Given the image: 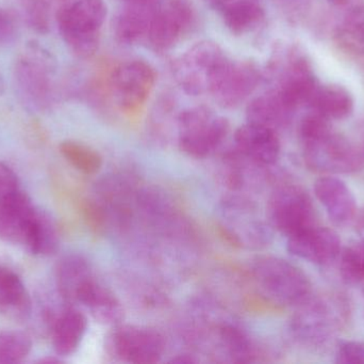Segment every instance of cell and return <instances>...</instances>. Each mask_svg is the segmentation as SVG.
<instances>
[{
  "label": "cell",
  "instance_id": "cell-1",
  "mask_svg": "<svg viewBox=\"0 0 364 364\" xmlns=\"http://www.w3.org/2000/svg\"><path fill=\"white\" fill-rule=\"evenodd\" d=\"M259 294L280 307H299L311 294L309 278L296 265L273 256H259L250 265Z\"/></svg>",
  "mask_w": 364,
  "mask_h": 364
},
{
  "label": "cell",
  "instance_id": "cell-2",
  "mask_svg": "<svg viewBox=\"0 0 364 364\" xmlns=\"http://www.w3.org/2000/svg\"><path fill=\"white\" fill-rule=\"evenodd\" d=\"M218 224L223 236L235 247L263 249L273 239L269 220L261 217L256 203L244 194L232 192L220 201Z\"/></svg>",
  "mask_w": 364,
  "mask_h": 364
},
{
  "label": "cell",
  "instance_id": "cell-3",
  "mask_svg": "<svg viewBox=\"0 0 364 364\" xmlns=\"http://www.w3.org/2000/svg\"><path fill=\"white\" fill-rule=\"evenodd\" d=\"M107 13L105 0H75L60 9V33L79 57L90 58L97 51Z\"/></svg>",
  "mask_w": 364,
  "mask_h": 364
},
{
  "label": "cell",
  "instance_id": "cell-4",
  "mask_svg": "<svg viewBox=\"0 0 364 364\" xmlns=\"http://www.w3.org/2000/svg\"><path fill=\"white\" fill-rule=\"evenodd\" d=\"M229 130L228 120L209 107H192L177 117V145L188 157L203 160L222 147Z\"/></svg>",
  "mask_w": 364,
  "mask_h": 364
},
{
  "label": "cell",
  "instance_id": "cell-5",
  "mask_svg": "<svg viewBox=\"0 0 364 364\" xmlns=\"http://www.w3.org/2000/svg\"><path fill=\"white\" fill-rule=\"evenodd\" d=\"M343 303L337 298H308L299 306L290 323L293 337L301 344H324L341 326Z\"/></svg>",
  "mask_w": 364,
  "mask_h": 364
},
{
  "label": "cell",
  "instance_id": "cell-6",
  "mask_svg": "<svg viewBox=\"0 0 364 364\" xmlns=\"http://www.w3.org/2000/svg\"><path fill=\"white\" fill-rule=\"evenodd\" d=\"M106 348L110 356L122 363L154 364L164 358L166 343L157 329L122 323L109 333Z\"/></svg>",
  "mask_w": 364,
  "mask_h": 364
},
{
  "label": "cell",
  "instance_id": "cell-7",
  "mask_svg": "<svg viewBox=\"0 0 364 364\" xmlns=\"http://www.w3.org/2000/svg\"><path fill=\"white\" fill-rule=\"evenodd\" d=\"M267 218L274 230L293 236L316 226V214L309 194L296 185H279L269 196Z\"/></svg>",
  "mask_w": 364,
  "mask_h": 364
},
{
  "label": "cell",
  "instance_id": "cell-8",
  "mask_svg": "<svg viewBox=\"0 0 364 364\" xmlns=\"http://www.w3.org/2000/svg\"><path fill=\"white\" fill-rule=\"evenodd\" d=\"M156 83V73L146 62L132 60L113 68L109 90L117 108L126 115H138L149 100Z\"/></svg>",
  "mask_w": 364,
  "mask_h": 364
},
{
  "label": "cell",
  "instance_id": "cell-9",
  "mask_svg": "<svg viewBox=\"0 0 364 364\" xmlns=\"http://www.w3.org/2000/svg\"><path fill=\"white\" fill-rule=\"evenodd\" d=\"M225 58L216 43L201 41L175 60L173 74L186 93L199 95L209 91L212 77Z\"/></svg>",
  "mask_w": 364,
  "mask_h": 364
},
{
  "label": "cell",
  "instance_id": "cell-10",
  "mask_svg": "<svg viewBox=\"0 0 364 364\" xmlns=\"http://www.w3.org/2000/svg\"><path fill=\"white\" fill-rule=\"evenodd\" d=\"M260 83L255 64L225 58L212 77L209 93L224 108H235L252 94Z\"/></svg>",
  "mask_w": 364,
  "mask_h": 364
},
{
  "label": "cell",
  "instance_id": "cell-11",
  "mask_svg": "<svg viewBox=\"0 0 364 364\" xmlns=\"http://www.w3.org/2000/svg\"><path fill=\"white\" fill-rule=\"evenodd\" d=\"M30 53L31 55L23 56L15 64L17 89L26 102L38 108H46L53 100L50 56L38 46H32Z\"/></svg>",
  "mask_w": 364,
  "mask_h": 364
},
{
  "label": "cell",
  "instance_id": "cell-12",
  "mask_svg": "<svg viewBox=\"0 0 364 364\" xmlns=\"http://www.w3.org/2000/svg\"><path fill=\"white\" fill-rule=\"evenodd\" d=\"M306 164L316 172L354 173L363 167L360 152L344 137L331 132L326 138L304 145Z\"/></svg>",
  "mask_w": 364,
  "mask_h": 364
},
{
  "label": "cell",
  "instance_id": "cell-13",
  "mask_svg": "<svg viewBox=\"0 0 364 364\" xmlns=\"http://www.w3.org/2000/svg\"><path fill=\"white\" fill-rule=\"evenodd\" d=\"M194 21L190 0H164L156 11L147 38L156 51H168L190 31Z\"/></svg>",
  "mask_w": 364,
  "mask_h": 364
},
{
  "label": "cell",
  "instance_id": "cell-14",
  "mask_svg": "<svg viewBox=\"0 0 364 364\" xmlns=\"http://www.w3.org/2000/svg\"><path fill=\"white\" fill-rule=\"evenodd\" d=\"M208 331L203 336L209 339L214 357L223 363H254L258 355L254 340L247 331L235 321L229 318H218L216 322L208 323Z\"/></svg>",
  "mask_w": 364,
  "mask_h": 364
},
{
  "label": "cell",
  "instance_id": "cell-15",
  "mask_svg": "<svg viewBox=\"0 0 364 364\" xmlns=\"http://www.w3.org/2000/svg\"><path fill=\"white\" fill-rule=\"evenodd\" d=\"M318 87L320 83L309 60L303 53L292 51L280 77L279 88L275 91L282 104L291 113L299 107L310 106Z\"/></svg>",
  "mask_w": 364,
  "mask_h": 364
},
{
  "label": "cell",
  "instance_id": "cell-16",
  "mask_svg": "<svg viewBox=\"0 0 364 364\" xmlns=\"http://www.w3.org/2000/svg\"><path fill=\"white\" fill-rule=\"evenodd\" d=\"M289 251L312 264L326 266L341 254V239L328 228L314 226L299 234L288 237Z\"/></svg>",
  "mask_w": 364,
  "mask_h": 364
},
{
  "label": "cell",
  "instance_id": "cell-17",
  "mask_svg": "<svg viewBox=\"0 0 364 364\" xmlns=\"http://www.w3.org/2000/svg\"><path fill=\"white\" fill-rule=\"evenodd\" d=\"M235 147L248 160L267 168L277 162L282 151L276 130L250 122L235 132Z\"/></svg>",
  "mask_w": 364,
  "mask_h": 364
},
{
  "label": "cell",
  "instance_id": "cell-18",
  "mask_svg": "<svg viewBox=\"0 0 364 364\" xmlns=\"http://www.w3.org/2000/svg\"><path fill=\"white\" fill-rule=\"evenodd\" d=\"M36 213L29 197L19 189L0 199V239L25 245Z\"/></svg>",
  "mask_w": 364,
  "mask_h": 364
},
{
  "label": "cell",
  "instance_id": "cell-19",
  "mask_svg": "<svg viewBox=\"0 0 364 364\" xmlns=\"http://www.w3.org/2000/svg\"><path fill=\"white\" fill-rule=\"evenodd\" d=\"M267 167L242 155L235 147L223 155L220 175L224 185L235 194H245L261 186Z\"/></svg>",
  "mask_w": 364,
  "mask_h": 364
},
{
  "label": "cell",
  "instance_id": "cell-20",
  "mask_svg": "<svg viewBox=\"0 0 364 364\" xmlns=\"http://www.w3.org/2000/svg\"><path fill=\"white\" fill-rule=\"evenodd\" d=\"M314 194L333 224L346 226L354 219L356 199L342 180L333 177H321L314 184Z\"/></svg>",
  "mask_w": 364,
  "mask_h": 364
},
{
  "label": "cell",
  "instance_id": "cell-21",
  "mask_svg": "<svg viewBox=\"0 0 364 364\" xmlns=\"http://www.w3.org/2000/svg\"><path fill=\"white\" fill-rule=\"evenodd\" d=\"M76 303L85 306L100 324L114 327L122 324L125 318V310L119 299L95 277L80 288Z\"/></svg>",
  "mask_w": 364,
  "mask_h": 364
},
{
  "label": "cell",
  "instance_id": "cell-22",
  "mask_svg": "<svg viewBox=\"0 0 364 364\" xmlns=\"http://www.w3.org/2000/svg\"><path fill=\"white\" fill-rule=\"evenodd\" d=\"M159 4V1L127 4L115 21L117 40L125 44H134L147 38Z\"/></svg>",
  "mask_w": 364,
  "mask_h": 364
},
{
  "label": "cell",
  "instance_id": "cell-23",
  "mask_svg": "<svg viewBox=\"0 0 364 364\" xmlns=\"http://www.w3.org/2000/svg\"><path fill=\"white\" fill-rule=\"evenodd\" d=\"M87 329V318L75 308L61 312L53 326V345L58 356L68 357L74 354Z\"/></svg>",
  "mask_w": 364,
  "mask_h": 364
},
{
  "label": "cell",
  "instance_id": "cell-24",
  "mask_svg": "<svg viewBox=\"0 0 364 364\" xmlns=\"http://www.w3.org/2000/svg\"><path fill=\"white\" fill-rule=\"evenodd\" d=\"M58 290L66 303H76L80 288L94 277L91 264L79 254H70L60 260L55 271Z\"/></svg>",
  "mask_w": 364,
  "mask_h": 364
},
{
  "label": "cell",
  "instance_id": "cell-25",
  "mask_svg": "<svg viewBox=\"0 0 364 364\" xmlns=\"http://www.w3.org/2000/svg\"><path fill=\"white\" fill-rule=\"evenodd\" d=\"M31 311V299L21 278L0 266V313L14 320H23Z\"/></svg>",
  "mask_w": 364,
  "mask_h": 364
},
{
  "label": "cell",
  "instance_id": "cell-26",
  "mask_svg": "<svg viewBox=\"0 0 364 364\" xmlns=\"http://www.w3.org/2000/svg\"><path fill=\"white\" fill-rule=\"evenodd\" d=\"M310 106L328 120H344L354 111V98L343 85H320Z\"/></svg>",
  "mask_w": 364,
  "mask_h": 364
},
{
  "label": "cell",
  "instance_id": "cell-27",
  "mask_svg": "<svg viewBox=\"0 0 364 364\" xmlns=\"http://www.w3.org/2000/svg\"><path fill=\"white\" fill-rule=\"evenodd\" d=\"M291 113L275 91L255 98L246 109L247 122L274 130L284 126L289 121Z\"/></svg>",
  "mask_w": 364,
  "mask_h": 364
},
{
  "label": "cell",
  "instance_id": "cell-28",
  "mask_svg": "<svg viewBox=\"0 0 364 364\" xmlns=\"http://www.w3.org/2000/svg\"><path fill=\"white\" fill-rule=\"evenodd\" d=\"M224 23L232 33L241 36L256 29L263 19L264 10L250 0H235L224 9Z\"/></svg>",
  "mask_w": 364,
  "mask_h": 364
},
{
  "label": "cell",
  "instance_id": "cell-29",
  "mask_svg": "<svg viewBox=\"0 0 364 364\" xmlns=\"http://www.w3.org/2000/svg\"><path fill=\"white\" fill-rule=\"evenodd\" d=\"M25 246L34 254L51 256L59 248V234L49 216L36 211L26 236Z\"/></svg>",
  "mask_w": 364,
  "mask_h": 364
},
{
  "label": "cell",
  "instance_id": "cell-30",
  "mask_svg": "<svg viewBox=\"0 0 364 364\" xmlns=\"http://www.w3.org/2000/svg\"><path fill=\"white\" fill-rule=\"evenodd\" d=\"M336 42L348 55L364 56V6H356L346 13L336 31Z\"/></svg>",
  "mask_w": 364,
  "mask_h": 364
},
{
  "label": "cell",
  "instance_id": "cell-31",
  "mask_svg": "<svg viewBox=\"0 0 364 364\" xmlns=\"http://www.w3.org/2000/svg\"><path fill=\"white\" fill-rule=\"evenodd\" d=\"M62 156L79 172L95 175L102 170L104 160L93 147L76 141H64L60 145Z\"/></svg>",
  "mask_w": 364,
  "mask_h": 364
},
{
  "label": "cell",
  "instance_id": "cell-32",
  "mask_svg": "<svg viewBox=\"0 0 364 364\" xmlns=\"http://www.w3.org/2000/svg\"><path fill=\"white\" fill-rule=\"evenodd\" d=\"M32 343L25 333L0 331V364L19 363L31 352Z\"/></svg>",
  "mask_w": 364,
  "mask_h": 364
},
{
  "label": "cell",
  "instance_id": "cell-33",
  "mask_svg": "<svg viewBox=\"0 0 364 364\" xmlns=\"http://www.w3.org/2000/svg\"><path fill=\"white\" fill-rule=\"evenodd\" d=\"M53 0H21V8L28 25L41 34L48 33L50 29Z\"/></svg>",
  "mask_w": 364,
  "mask_h": 364
},
{
  "label": "cell",
  "instance_id": "cell-34",
  "mask_svg": "<svg viewBox=\"0 0 364 364\" xmlns=\"http://www.w3.org/2000/svg\"><path fill=\"white\" fill-rule=\"evenodd\" d=\"M340 269L342 277L348 284H364V241L344 250Z\"/></svg>",
  "mask_w": 364,
  "mask_h": 364
},
{
  "label": "cell",
  "instance_id": "cell-35",
  "mask_svg": "<svg viewBox=\"0 0 364 364\" xmlns=\"http://www.w3.org/2000/svg\"><path fill=\"white\" fill-rule=\"evenodd\" d=\"M329 121L331 120L314 110L305 115L299 124V137L303 145H311L329 136L333 132Z\"/></svg>",
  "mask_w": 364,
  "mask_h": 364
},
{
  "label": "cell",
  "instance_id": "cell-36",
  "mask_svg": "<svg viewBox=\"0 0 364 364\" xmlns=\"http://www.w3.org/2000/svg\"><path fill=\"white\" fill-rule=\"evenodd\" d=\"M336 363L341 364H364V342H342L336 353Z\"/></svg>",
  "mask_w": 364,
  "mask_h": 364
},
{
  "label": "cell",
  "instance_id": "cell-37",
  "mask_svg": "<svg viewBox=\"0 0 364 364\" xmlns=\"http://www.w3.org/2000/svg\"><path fill=\"white\" fill-rule=\"evenodd\" d=\"M18 36V27L14 16L0 6V45L11 44Z\"/></svg>",
  "mask_w": 364,
  "mask_h": 364
},
{
  "label": "cell",
  "instance_id": "cell-38",
  "mask_svg": "<svg viewBox=\"0 0 364 364\" xmlns=\"http://www.w3.org/2000/svg\"><path fill=\"white\" fill-rule=\"evenodd\" d=\"M18 189L16 175L4 162H0V199Z\"/></svg>",
  "mask_w": 364,
  "mask_h": 364
},
{
  "label": "cell",
  "instance_id": "cell-39",
  "mask_svg": "<svg viewBox=\"0 0 364 364\" xmlns=\"http://www.w3.org/2000/svg\"><path fill=\"white\" fill-rule=\"evenodd\" d=\"M170 363H198L197 359H195V356L191 354H179L176 356L173 357L171 359Z\"/></svg>",
  "mask_w": 364,
  "mask_h": 364
},
{
  "label": "cell",
  "instance_id": "cell-40",
  "mask_svg": "<svg viewBox=\"0 0 364 364\" xmlns=\"http://www.w3.org/2000/svg\"><path fill=\"white\" fill-rule=\"evenodd\" d=\"M205 1L209 2L212 6L224 9L225 6H228L229 4L235 1V0H205Z\"/></svg>",
  "mask_w": 364,
  "mask_h": 364
},
{
  "label": "cell",
  "instance_id": "cell-41",
  "mask_svg": "<svg viewBox=\"0 0 364 364\" xmlns=\"http://www.w3.org/2000/svg\"><path fill=\"white\" fill-rule=\"evenodd\" d=\"M356 0H329V2L335 4V6H348V4H353Z\"/></svg>",
  "mask_w": 364,
  "mask_h": 364
},
{
  "label": "cell",
  "instance_id": "cell-42",
  "mask_svg": "<svg viewBox=\"0 0 364 364\" xmlns=\"http://www.w3.org/2000/svg\"><path fill=\"white\" fill-rule=\"evenodd\" d=\"M41 363H61V360L60 359H55V358H45L42 359V360H40Z\"/></svg>",
  "mask_w": 364,
  "mask_h": 364
},
{
  "label": "cell",
  "instance_id": "cell-43",
  "mask_svg": "<svg viewBox=\"0 0 364 364\" xmlns=\"http://www.w3.org/2000/svg\"><path fill=\"white\" fill-rule=\"evenodd\" d=\"M126 4H134V2H158L160 0H123Z\"/></svg>",
  "mask_w": 364,
  "mask_h": 364
},
{
  "label": "cell",
  "instance_id": "cell-44",
  "mask_svg": "<svg viewBox=\"0 0 364 364\" xmlns=\"http://www.w3.org/2000/svg\"><path fill=\"white\" fill-rule=\"evenodd\" d=\"M2 91V80L1 77H0V93H1Z\"/></svg>",
  "mask_w": 364,
  "mask_h": 364
}]
</instances>
